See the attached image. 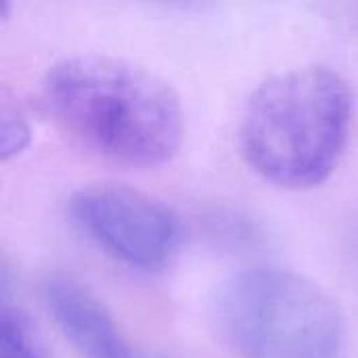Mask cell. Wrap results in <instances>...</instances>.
<instances>
[{
    "mask_svg": "<svg viewBox=\"0 0 358 358\" xmlns=\"http://www.w3.org/2000/svg\"><path fill=\"white\" fill-rule=\"evenodd\" d=\"M42 101L76 145L117 166H164L182 141L176 92L122 59L80 55L55 63L42 80Z\"/></svg>",
    "mask_w": 358,
    "mask_h": 358,
    "instance_id": "obj_1",
    "label": "cell"
},
{
    "mask_svg": "<svg viewBox=\"0 0 358 358\" xmlns=\"http://www.w3.org/2000/svg\"><path fill=\"white\" fill-rule=\"evenodd\" d=\"M348 82L325 65H302L264 80L239 122L248 166L281 189H313L342 162L352 126Z\"/></svg>",
    "mask_w": 358,
    "mask_h": 358,
    "instance_id": "obj_2",
    "label": "cell"
},
{
    "mask_svg": "<svg viewBox=\"0 0 358 358\" xmlns=\"http://www.w3.org/2000/svg\"><path fill=\"white\" fill-rule=\"evenodd\" d=\"M218 327L241 358H344L346 319L315 281L281 268L235 275L216 302Z\"/></svg>",
    "mask_w": 358,
    "mask_h": 358,
    "instance_id": "obj_3",
    "label": "cell"
},
{
    "mask_svg": "<svg viewBox=\"0 0 358 358\" xmlns=\"http://www.w3.org/2000/svg\"><path fill=\"white\" fill-rule=\"evenodd\" d=\"M69 218L99 250L136 271L164 268L182 243L178 214L124 185L78 189L69 197Z\"/></svg>",
    "mask_w": 358,
    "mask_h": 358,
    "instance_id": "obj_4",
    "label": "cell"
},
{
    "mask_svg": "<svg viewBox=\"0 0 358 358\" xmlns=\"http://www.w3.org/2000/svg\"><path fill=\"white\" fill-rule=\"evenodd\" d=\"M42 300L61 334L82 358H132L109 310L82 283L52 275L42 283Z\"/></svg>",
    "mask_w": 358,
    "mask_h": 358,
    "instance_id": "obj_5",
    "label": "cell"
},
{
    "mask_svg": "<svg viewBox=\"0 0 358 358\" xmlns=\"http://www.w3.org/2000/svg\"><path fill=\"white\" fill-rule=\"evenodd\" d=\"M0 358H42L31 340L27 321L6 296L0 308Z\"/></svg>",
    "mask_w": 358,
    "mask_h": 358,
    "instance_id": "obj_6",
    "label": "cell"
},
{
    "mask_svg": "<svg viewBox=\"0 0 358 358\" xmlns=\"http://www.w3.org/2000/svg\"><path fill=\"white\" fill-rule=\"evenodd\" d=\"M29 143V128L27 120L17 103H13L6 92L2 94L0 103V151L2 157L8 159L10 155H17L25 149Z\"/></svg>",
    "mask_w": 358,
    "mask_h": 358,
    "instance_id": "obj_7",
    "label": "cell"
}]
</instances>
